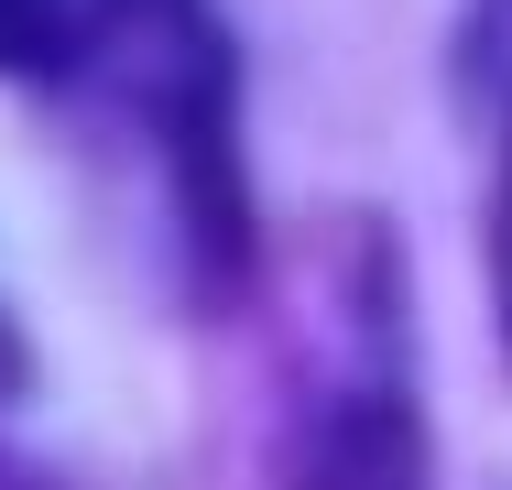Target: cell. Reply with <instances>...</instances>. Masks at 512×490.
<instances>
[{
	"label": "cell",
	"instance_id": "obj_5",
	"mask_svg": "<svg viewBox=\"0 0 512 490\" xmlns=\"http://www.w3.org/2000/svg\"><path fill=\"white\" fill-rule=\"evenodd\" d=\"M11 371H22V338H11V316H0V382H11Z\"/></svg>",
	"mask_w": 512,
	"mask_h": 490
},
{
	"label": "cell",
	"instance_id": "obj_1",
	"mask_svg": "<svg viewBox=\"0 0 512 490\" xmlns=\"http://www.w3.org/2000/svg\"><path fill=\"white\" fill-rule=\"evenodd\" d=\"M99 44L131 55V98L175 153V207L207 273L240 262V153H229V44L207 0H99Z\"/></svg>",
	"mask_w": 512,
	"mask_h": 490
},
{
	"label": "cell",
	"instance_id": "obj_2",
	"mask_svg": "<svg viewBox=\"0 0 512 490\" xmlns=\"http://www.w3.org/2000/svg\"><path fill=\"white\" fill-rule=\"evenodd\" d=\"M306 490H414V436H404V414H349V425L316 447Z\"/></svg>",
	"mask_w": 512,
	"mask_h": 490
},
{
	"label": "cell",
	"instance_id": "obj_6",
	"mask_svg": "<svg viewBox=\"0 0 512 490\" xmlns=\"http://www.w3.org/2000/svg\"><path fill=\"white\" fill-rule=\"evenodd\" d=\"M0 490H33V480H22V469H11V458H0Z\"/></svg>",
	"mask_w": 512,
	"mask_h": 490
},
{
	"label": "cell",
	"instance_id": "obj_4",
	"mask_svg": "<svg viewBox=\"0 0 512 490\" xmlns=\"http://www.w3.org/2000/svg\"><path fill=\"white\" fill-rule=\"evenodd\" d=\"M491 284H502V338H512V142H502V196H491Z\"/></svg>",
	"mask_w": 512,
	"mask_h": 490
},
{
	"label": "cell",
	"instance_id": "obj_3",
	"mask_svg": "<svg viewBox=\"0 0 512 490\" xmlns=\"http://www.w3.org/2000/svg\"><path fill=\"white\" fill-rule=\"evenodd\" d=\"M55 55H66V0H0V66L33 77Z\"/></svg>",
	"mask_w": 512,
	"mask_h": 490
}]
</instances>
